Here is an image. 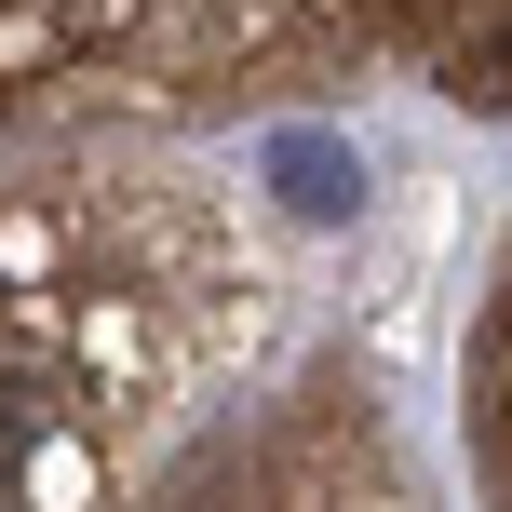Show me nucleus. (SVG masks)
<instances>
[{
    "instance_id": "f03ea898",
    "label": "nucleus",
    "mask_w": 512,
    "mask_h": 512,
    "mask_svg": "<svg viewBox=\"0 0 512 512\" xmlns=\"http://www.w3.org/2000/svg\"><path fill=\"white\" fill-rule=\"evenodd\" d=\"M472 95H486V108H512V27H499L486 54H472Z\"/></svg>"
},
{
    "instance_id": "f257e3e1",
    "label": "nucleus",
    "mask_w": 512,
    "mask_h": 512,
    "mask_svg": "<svg viewBox=\"0 0 512 512\" xmlns=\"http://www.w3.org/2000/svg\"><path fill=\"white\" fill-rule=\"evenodd\" d=\"M270 189H283L297 216H351V203H364V162L337 149V135H270Z\"/></svg>"
}]
</instances>
